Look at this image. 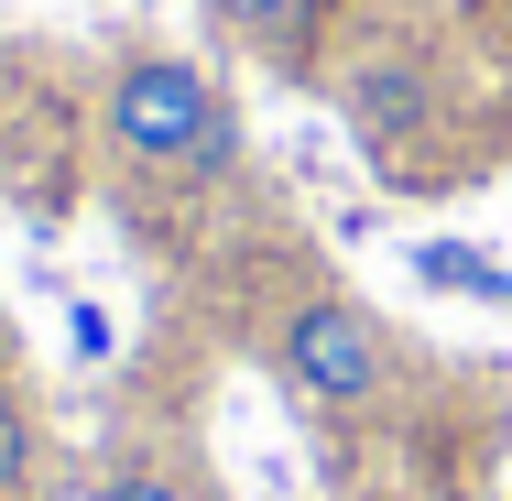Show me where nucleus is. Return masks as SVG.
<instances>
[{
	"label": "nucleus",
	"instance_id": "f257e3e1",
	"mask_svg": "<svg viewBox=\"0 0 512 501\" xmlns=\"http://www.w3.org/2000/svg\"><path fill=\"white\" fill-rule=\"evenodd\" d=\"M99 142H109L120 175L175 186V197L240 175V109H229V88L207 77L197 55H175V44H120V55H109Z\"/></svg>",
	"mask_w": 512,
	"mask_h": 501
},
{
	"label": "nucleus",
	"instance_id": "f03ea898",
	"mask_svg": "<svg viewBox=\"0 0 512 501\" xmlns=\"http://www.w3.org/2000/svg\"><path fill=\"white\" fill-rule=\"evenodd\" d=\"M273 371H284V393L306 403L316 425H360V414H382L393 403V338H382V316L360 295H338V284H306V295H284L273 316Z\"/></svg>",
	"mask_w": 512,
	"mask_h": 501
},
{
	"label": "nucleus",
	"instance_id": "7ed1b4c3",
	"mask_svg": "<svg viewBox=\"0 0 512 501\" xmlns=\"http://www.w3.org/2000/svg\"><path fill=\"white\" fill-rule=\"evenodd\" d=\"M33 469H44V436H33V403L0 382V501L33 491Z\"/></svg>",
	"mask_w": 512,
	"mask_h": 501
},
{
	"label": "nucleus",
	"instance_id": "20e7f679",
	"mask_svg": "<svg viewBox=\"0 0 512 501\" xmlns=\"http://www.w3.org/2000/svg\"><path fill=\"white\" fill-rule=\"evenodd\" d=\"M229 33H251V44H273V55H295V33H306V0H207Z\"/></svg>",
	"mask_w": 512,
	"mask_h": 501
},
{
	"label": "nucleus",
	"instance_id": "39448f33",
	"mask_svg": "<svg viewBox=\"0 0 512 501\" xmlns=\"http://www.w3.org/2000/svg\"><path fill=\"white\" fill-rule=\"evenodd\" d=\"M88 501H186V480H175V469H109Z\"/></svg>",
	"mask_w": 512,
	"mask_h": 501
}]
</instances>
